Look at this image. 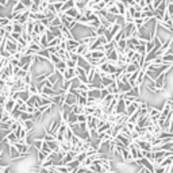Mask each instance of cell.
<instances>
[{
	"mask_svg": "<svg viewBox=\"0 0 173 173\" xmlns=\"http://www.w3.org/2000/svg\"><path fill=\"white\" fill-rule=\"evenodd\" d=\"M8 148H10V151H8V154H10V160H20V158H25L22 154L18 151V149L14 146V143L8 145Z\"/></svg>",
	"mask_w": 173,
	"mask_h": 173,
	"instance_id": "6da1fadb",
	"label": "cell"
},
{
	"mask_svg": "<svg viewBox=\"0 0 173 173\" xmlns=\"http://www.w3.org/2000/svg\"><path fill=\"white\" fill-rule=\"evenodd\" d=\"M15 100L12 99V97H8V99L6 100V103H4V106H3V110L4 111H8V112H11L14 108H15Z\"/></svg>",
	"mask_w": 173,
	"mask_h": 173,
	"instance_id": "7a4b0ae2",
	"label": "cell"
},
{
	"mask_svg": "<svg viewBox=\"0 0 173 173\" xmlns=\"http://www.w3.org/2000/svg\"><path fill=\"white\" fill-rule=\"evenodd\" d=\"M27 8H26L25 6H23L22 1H19V3H16L12 6V10H11V14H22L23 11H26Z\"/></svg>",
	"mask_w": 173,
	"mask_h": 173,
	"instance_id": "3957f363",
	"label": "cell"
},
{
	"mask_svg": "<svg viewBox=\"0 0 173 173\" xmlns=\"http://www.w3.org/2000/svg\"><path fill=\"white\" fill-rule=\"evenodd\" d=\"M116 7H118V11H119V16H123L126 14V10H127V6L123 3L122 0H116L115 1Z\"/></svg>",
	"mask_w": 173,
	"mask_h": 173,
	"instance_id": "277c9868",
	"label": "cell"
},
{
	"mask_svg": "<svg viewBox=\"0 0 173 173\" xmlns=\"http://www.w3.org/2000/svg\"><path fill=\"white\" fill-rule=\"evenodd\" d=\"M68 125H74V123H79L77 122V114H74L73 111L69 112V115H68V119H66Z\"/></svg>",
	"mask_w": 173,
	"mask_h": 173,
	"instance_id": "5b68a950",
	"label": "cell"
},
{
	"mask_svg": "<svg viewBox=\"0 0 173 173\" xmlns=\"http://www.w3.org/2000/svg\"><path fill=\"white\" fill-rule=\"evenodd\" d=\"M10 23H12V19L10 18V15L4 16V15H1V14H0V26H1V27H4V26H7V25H10Z\"/></svg>",
	"mask_w": 173,
	"mask_h": 173,
	"instance_id": "8992f818",
	"label": "cell"
},
{
	"mask_svg": "<svg viewBox=\"0 0 173 173\" xmlns=\"http://www.w3.org/2000/svg\"><path fill=\"white\" fill-rule=\"evenodd\" d=\"M38 7H39V11H41V12H43V14H45L46 11H48V7H49L48 0H41V3L38 4Z\"/></svg>",
	"mask_w": 173,
	"mask_h": 173,
	"instance_id": "52a82bcc",
	"label": "cell"
},
{
	"mask_svg": "<svg viewBox=\"0 0 173 173\" xmlns=\"http://www.w3.org/2000/svg\"><path fill=\"white\" fill-rule=\"evenodd\" d=\"M49 61H50L51 64L54 65V64H57V62L61 61V58L57 56V53H53V54H50V60H49Z\"/></svg>",
	"mask_w": 173,
	"mask_h": 173,
	"instance_id": "ba28073f",
	"label": "cell"
},
{
	"mask_svg": "<svg viewBox=\"0 0 173 173\" xmlns=\"http://www.w3.org/2000/svg\"><path fill=\"white\" fill-rule=\"evenodd\" d=\"M62 25V22H61V18H60V16H56V18H54V19H53V20H51V22H50V26H57V27H60V26H61Z\"/></svg>",
	"mask_w": 173,
	"mask_h": 173,
	"instance_id": "9c48e42d",
	"label": "cell"
},
{
	"mask_svg": "<svg viewBox=\"0 0 173 173\" xmlns=\"http://www.w3.org/2000/svg\"><path fill=\"white\" fill-rule=\"evenodd\" d=\"M107 11H108L110 14H112V15H119V11H118V7H116V4L108 7V8H107Z\"/></svg>",
	"mask_w": 173,
	"mask_h": 173,
	"instance_id": "30bf717a",
	"label": "cell"
},
{
	"mask_svg": "<svg viewBox=\"0 0 173 173\" xmlns=\"http://www.w3.org/2000/svg\"><path fill=\"white\" fill-rule=\"evenodd\" d=\"M29 11H30V12H32V14H35V12H38V11H39V7H38V4H34V3H32V4H31V6H30Z\"/></svg>",
	"mask_w": 173,
	"mask_h": 173,
	"instance_id": "8fae6325",
	"label": "cell"
},
{
	"mask_svg": "<svg viewBox=\"0 0 173 173\" xmlns=\"http://www.w3.org/2000/svg\"><path fill=\"white\" fill-rule=\"evenodd\" d=\"M4 29V31L7 32V34H11V32L14 31V26H12V23H10V25H7V26H4L3 27Z\"/></svg>",
	"mask_w": 173,
	"mask_h": 173,
	"instance_id": "7c38bea8",
	"label": "cell"
},
{
	"mask_svg": "<svg viewBox=\"0 0 173 173\" xmlns=\"http://www.w3.org/2000/svg\"><path fill=\"white\" fill-rule=\"evenodd\" d=\"M20 1H22V3H23V6H25L26 8H27V10H29V8H30V6L32 4V1H31V0H20Z\"/></svg>",
	"mask_w": 173,
	"mask_h": 173,
	"instance_id": "4fadbf2b",
	"label": "cell"
},
{
	"mask_svg": "<svg viewBox=\"0 0 173 173\" xmlns=\"http://www.w3.org/2000/svg\"><path fill=\"white\" fill-rule=\"evenodd\" d=\"M4 8H6V7H4V6H1V4H0V14H1V11H3Z\"/></svg>",
	"mask_w": 173,
	"mask_h": 173,
	"instance_id": "5bb4252c",
	"label": "cell"
},
{
	"mask_svg": "<svg viewBox=\"0 0 173 173\" xmlns=\"http://www.w3.org/2000/svg\"><path fill=\"white\" fill-rule=\"evenodd\" d=\"M170 18H172V23H173V15H170Z\"/></svg>",
	"mask_w": 173,
	"mask_h": 173,
	"instance_id": "9a60e30c",
	"label": "cell"
}]
</instances>
